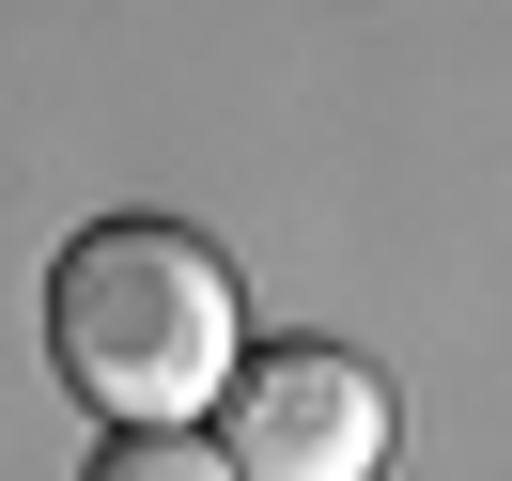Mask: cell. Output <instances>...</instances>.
<instances>
[{
  "label": "cell",
  "mask_w": 512,
  "mask_h": 481,
  "mask_svg": "<svg viewBox=\"0 0 512 481\" xmlns=\"http://www.w3.org/2000/svg\"><path fill=\"white\" fill-rule=\"evenodd\" d=\"M47 357L109 435H171L233 388L249 326H233V264L187 218H94L47 264Z\"/></svg>",
  "instance_id": "obj_1"
},
{
  "label": "cell",
  "mask_w": 512,
  "mask_h": 481,
  "mask_svg": "<svg viewBox=\"0 0 512 481\" xmlns=\"http://www.w3.org/2000/svg\"><path fill=\"white\" fill-rule=\"evenodd\" d=\"M388 373L373 357H342V342H264V357H233V388H218V450H233V481H388Z\"/></svg>",
  "instance_id": "obj_2"
},
{
  "label": "cell",
  "mask_w": 512,
  "mask_h": 481,
  "mask_svg": "<svg viewBox=\"0 0 512 481\" xmlns=\"http://www.w3.org/2000/svg\"><path fill=\"white\" fill-rule=\"evenodd\" d=\"M94 481H233V450L171 419V435H109V450H94Z\"/></svg>",
  "instance_id": "obj_3"
}]
</instances>
